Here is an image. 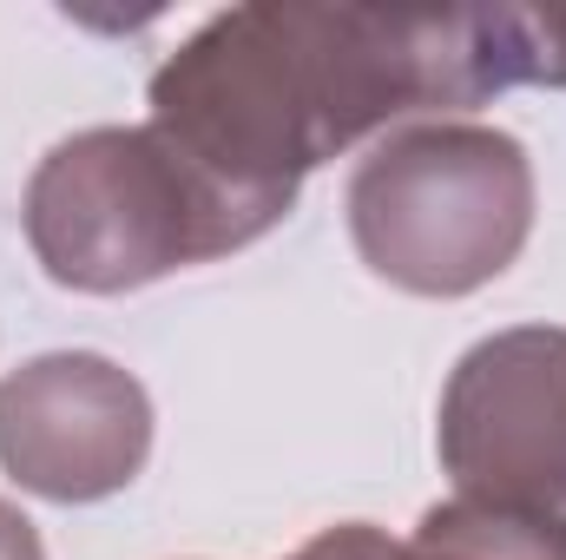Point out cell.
<instances>
[{"label": "cell", "instance_id": "1", "mask_svg": "<svg viewBox=\"0 0 566 560\" xmlns=\"http://www.w3.org/2000/svg\"><path fill=\"white\" fill-rule=\"evenodd\" d=\"M514 86H566V13L251 0L165 53L145 86V126L258 245L316 165Z\"/></svg>", "mask_w": 566, "mask_h": 560}, {"label": "cell", "instance_id": "2", "mask_svg": "<svg viewBox=\"0 0 566 560\" xmlns=\"http://www.w3.org/2000/svg\"><path fill=\"white\" fill-rule=\"evenodd\" d=\"M534 158L501 126L422 120L376 139L343 191L349 245L409 297H474L534 238Z\"/></svg>", "mask_w": 566, "mask_h": 560}, {"label": "cell", "instance_id": "3", "mask_svg": "<svg viewBox=\"0 0 566 560\" xmlns=\"http://www.w3.org/2000/svg\"><path fill=\"white\" fill-rule=\"evenodd\" d=\"M20 225L40 271L80 297H126L244 251L224 205L151 126H86L60 139L27 178Z\"/></svg>", "mask_w": 566, "mask_h": 560}, {"label": "cell", "instance_id": "4", "mask_svg": "<svg viewBox=\"0 0 566 560\" xmlns=\"http://www.w3.org/2000/svg\"><path fill=\"white\" fill-rule=\"evenodd\" d=\"M434 455L468 501L566 515V330L514 323L481 336L441 383Z\"/></svg>", "mask_w": 566, "mask_h": 560}, {"label": "cell", "instance_id": "5", "mask_svg": "<svg viewBox=\"0 0 566 560\" xmlns=\"http://www.w3.org/2000/svg\"><path fill=\"white\" fill-rule=\"evenodd\" d=\"M151 396L99 350H46L0 376V475L40 501L86 508L151 462Z\"/></svg>", "mask_w": 566, "mask_h": 560}, {"label": "cell", "instance_id": "6", "mask_svg": "<svg viewBox=\"0 0 566 560\" xmlns=\"http://www.w3.org/2000/svg\"><path fill=\"white\" fill-rule=\"evenodd\" d=\"M402 560H566V515L454 495L416 521Z\"/></svg>", "mask_w": 566, "mask_h": 560}, {"label": "cell", "instance_id": "7", "mask_svg": "<svg viewBox=\"0 0 566 560\" xmlns=\"http://www.w3.org/2000/svg\"><path fill=\"white\" fill-rule=\"evenodd\" d=\"M290 560H402V541H389V535L369 528V521H336V528H323L316 541H303Z\"/></svg>", "mask_w": 566, "mask_h": 560}, {"label": "cell", "instance_id": "8", "mask_svg": "<svg viewBox=\"0 0 566 560\" xmlns=\"http://www.w3.org/2000/svg\"><path fill=\"white\" fill-rule=\"evenodd\" d=\"M0 560H46V541H40V528L13 508V501H0Z\"/></svg>", "mask_w": 566, "mask_h": 560}]
</instances>
